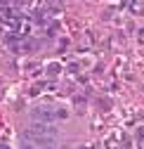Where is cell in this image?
<instances>
[{
    "label": "cell",
    "instance_id": "cell-1",
    "mask_svg": "<svg viewBox=\"0 0 144 149\" xmlns=\"http://www.w3.org/2000/svg\"><path fill=\"white\" fill-rule=\"evenodd\" d=\"M33 118H40V121H52L55 114H50V109H38V114H33Z\"/></svg>",
    "mask_w": 144,
    "mask_h": 149
}]
</instances>
